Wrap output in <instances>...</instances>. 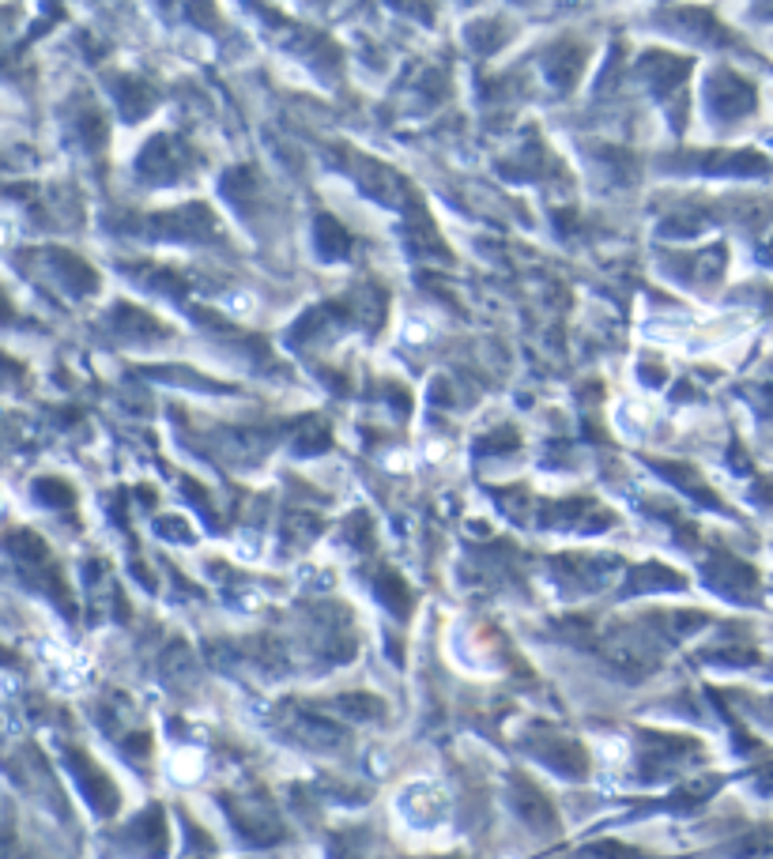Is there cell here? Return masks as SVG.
I'll return each instance as SVG.
<instances>
[{
    "label": "cell",
    "mask_w": 773,
    "mask_h": 859,
    "mask_svg": "<svg viewBox=\"0 0 773 859\" xmlns=\"http://www.w3.org/2000/svg\"><path fill=\"white\" fill-rule=\"evenodd\" d=\"M4 551L12 554L15 562H20L23 577H27L34 588H42L49 599H54V604H60L65 615H73L76 607H73V599H68V588H65V581H60V570H57L54 554H49L46 539L34 536V531H27V528L8 531V536H4Z\"/></svg>",
    "instance_id": "1"
},
{
    "label": "cell",
    "mask_w": 773,
    "mask_h": 859,
    "mask_svg": "<svg viewBox=\"0 0 773 859\" xmlns=\"http://www.w3.org/2000/svg\"><path fill=\"white\" fill-rule=\"evenodd\" d=\"M68 769H73V777L80 781L87 803H91L99 814H113L121 803V792L118 784L110 781L107 773H102V766H95V758H87L84 750H68Z\"/></svg>",
    "instance_id": "2"
},
{
    "label": "cell",
    "mask_w": 773,
    "mask_h": 859,
    "mask_svg": "<svg viewBox=\"0 0 773 859\" xmlns=\"http://www.w3.org/2000/svg\"><path fill=\"white\" fill-rule=\"evenodd\" d=\"M125 845L133 848L140 859H163L166 848H170V829H166V818L159 807L136 814V822L129 826Z\"/></svg>",
    "instance_id": "3"
},
{
    "label": "cell",
    "mask_w": 773,
    "mask_h": 859,
    "mask_svg": "<svg viewBox=\"0 0 773 859\" xmlns=\"http://www.w3.org/2000/svg\"><path fill=\"white\" fill-rule=\"evenodd\" d=\"M709 106L720 118H743V113L754 110V87L732 73H717L714 84H709Z\"/></svg>",
    "instance_id": "4"
},
{
    "label": "cell",
    "mask_w": 773,
    "mask_h": 859,
    "mask_svg": "<svg viewBox=\"0 0 773 859\" xmlns=\"http://www.w3.org/2000/svg\"><path fill=\"white\" fill-rule=\"evenodd\" d=\"M38 256L42 261H49L54 276L65 283V290H73V295H91V290L99 287V276H95L80 256H73L68 250H42Z\"/></svg>",
    "instance_id": "5"
},
{
    "label": "cell",
    "mask_w": 773,
    "mask_h": 859,
    "mask_svg": "<svg viewBox=\"0 0 773 859\" xmlns=\"http://www.w3.org/2000/svg\"><path fill=\"white\" fill-rule=\"evenodd\" d=\"M186 163H189V155H186V147L181 144H174V140H166V136H159V140H152V144L144 147V155H140V174H152V177H174V174H181L186 170Z\"/></svg>",
    "instance_id": "6"
},
{
    "label": "cell",
    "mask_w": 773,
    "mask_h": 859,
    "mask_svg": "<svg viewBox=\"0 0 773 859\" xmlns=\"http://www.w3.org/2000/svg\"><path fill=\"white\" fill-rule=\"evenodd\" d=\"M234 814V829H242L250 840H257V845H272V840L284 837V829H279V818L272 814L265 803H239V811Z\"/></svg>",
    "instance_id": "7"
},
{
    "label": "cell",
    "mask_w": 773,
    "mask_h": 859,
    "mask_svg": "<svg viewBox=\"0 0 773 859\" xmlns=\"http://www.w3.org/2000/svg\"><path fill=\"white\" fill-rule=\"evenodd\" d=\"M514 807L532 829H555V822H559L555 811H551V803H548V795H543L535 784L524 781V777H517L514 781Z\"/></svg>",
    "instance_id": "8"
},
{
    "label": "cell",
    "mask_w": 773,
    "mask_h": 859,
    "mask_svg": "<svg viewBox=\"0 0 773 859\" xmlns=\"http://www.w3.org/2000/svg\"><path fill=\"white\" fill-rule=\"evenodd\" d=\"M709 581H714V588L728 592L732 599H747L754 592V570L736 562V558H714L709 562Z\"/></svg>",
    "instance_id": "9"
},
{
    "label": "cell",
    "mask_w": 773,
    "mask_h": 859,
    "mask_svg": "<svg viewBox=\"0 0 773 859\" xmlns=\"http://www.w3.org/2000/svg\"><path fill=\"white\" fill-rule=\"evenodd\" d=\"M377 596H382V604L389 610H397V618H404L411 610V592L397 573H382V577H377Z\"/></svg>",
    "instance_id": "10"
},
{
    "label": "cell",
    "mask_w": 773,
    "mask_h": 859,
    "mask_svg": "<svg viewBox=\"0 0 773 859\" xmlns=\"http://www.w3.org/2000/svg\"><path fill=\"white\" fill-rule=\"evenodd\" d=\"M113 91H118V99H121V113H125L129 121H136L140 113H144L147 106H152V91H147V87L140 84V79H121V84L113 87Z\"/></svg>",
    "instance_id": "11"
},
{
    "label": "cell",
    "mask_w": 773,
    "mask_h": 859,
    "mask_svg": "<svg viewBox=\"0 0 773 859\" xmlns=\"http://www.w3.org/2000/svg\"><path fill=\"white\" fill-rule=\"evenodd\" d=\"M34 498L42 502V506H49V509H68V506H76V491L68 483H60V480H38L34 483Z\"/></svg>",
    "instance_id": "12"
},
{
    "label": "cell",
    "mask_w": 773,
    "mask_h": 859,
    "mask_svg": "<svg viewBox=\"0 0 773 859\" xmlns=\"http://www.w3.org/2000/svg\"><path fill=\"white\" fill-rule=\"evenodd\" d=\"M683 577L672 570H664V565H638L634 577H630V588L641 592V588H680Z\"/></svg>",
    "instance_id": "13"
},
{
    "label": "cell",
    "mask_w": 773,
    "mask_h": 859,
    "mask_svg": "<svg viewBox=\"0 0 773 859\" xmlns=\"http://www.w3.org/2000/svg\"><path fill=\"white\" fill-rule=\"evenodd\" d=\"M318 242H321V250L329 256H340V253H347L351 238L344 234V230H340L336 219H318Z\"/></svg>",
    "instance_id": "14"
},
{
    "label": "cell",
    "mask_w": 773,
    "mask_h": 859,
    "mask_svg": "<svg viewBox=\"0 0 773 859\" xmlns=\"http://www.w3.org/2000/svg\"><path fill=\"white\" fill-rule=\"evenodd\" d=\"M125 755H133V758L152 755V735H136V739H125Z\"/></svg>",
    "instance_id": "15"
},
{
    "label": "cell",
    "mask_w": 773,
    "mask_h": 859,
    "mask_svg": "<svg viewBox=\"0 0 773 859\" xmlns=\"http://www.w3.org/2000/svg\"><path fill=\"white\" fill-rule=\"evenodd\" d=\"M15 377H23V366L8 359V354H0V385H8V381H15Z\"/></svg>",
    "instance_id": "16"
},
{
    "label": "cell",
    "mask_w": 773,
    "mask_h": 859,
    "mask_svg": "<svg viewBox=\"0 0 773 859\" xmlns=\"http://www.w3.org/2000/svg\"><path fill=\"white\" fill-rule=\"evenodd\" d=\"M8 848H12V840H8V834H0V859H8Z\"/></svg>",
    "instance_id": "17"
},
{
    "label": "cell",
    "mask_w": 773,
    "mask_h": 859,
    "mask_svg": "<svg viewBox=\"0 0 773 859\" xmlns=\"http://www.w3.org/2000/svg\"><path fill=\"white\" fill-rule=\"evenodd\" d=\"M445 859H461V856H445Z\"/></svg>",
    "instance_id": "18"
}]
</instances>
